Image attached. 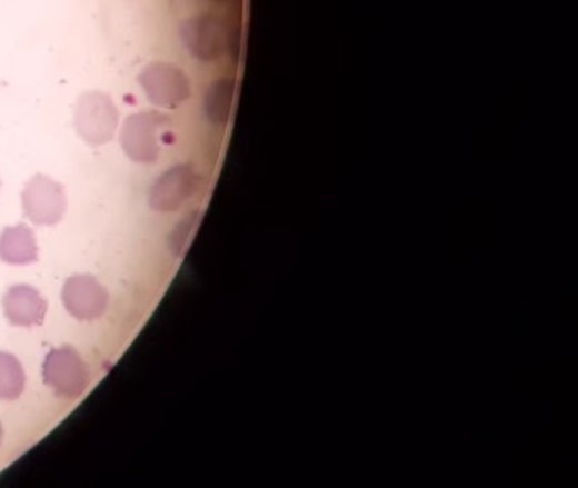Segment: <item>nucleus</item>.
<instances>
[{
    "instance_id": "obj_1",
    "label": "nucleus",
    "mask_w": 578,
    "mask_h": 488,
    "mask_svg": "<svg viewBox=\"0 0 578 488\" xmlns=\"http://www.w3.org/2000/svg\"><path fill=\"white\" fill-rule=\"evenodd\" d=\"M118 125L119 111L108 93L92 90L80 96L76 108V128L83 141L92 147L109 143Z\"/></svg>"
},
{
    "instance_id": "obj_2",
    "label": "nucleus",
    "mask_w": 578,
    "mask_h": 488,
    "mask_svg": "<svg viewBox=\"0 0 578 488\" xmlns=\"http://www.w3.org/2000/svg\"><path fill=\"white\" fill-rule=\"evenodd\" d=\"M43 377L47 386L63 399H77L90 384L89 367L72 346H63L48 355Z\"/></svg>"
},
{
    "instance_id": "obj_3",
    "label": "nucleus",
    "mask_w": 578,
    "mask_h": 488,
    "mask_svg": "<svg viewBox=\"0 0 578 488\" xmlns=\"http://www.w3.org/2000/svg\"><path fill=\"white\" fill-rule=\"evenodd\" d=\"M170 119L160 111L129 116L121 129V147L136 163H157L160 157L158 132Z\"/></svg>"
},
{
    "instance_id": "obj_4",
    "label": "nucleus",
    "mask_w": 578,
    "mask_h": 488,
    "mask_svg": "<svg viewBox=\"0 0 578 488\" xmlns=\"http://www.w3.org/2000/svg\"><path fill=\"white\" fill-rule=\"evenodd\" d=\"M138 80L148 100L157 108L176 109L189 99V77L177 64L155 61L144 68Z\"/></svg>"
},
{
    "instance_id": "obj_5",
    "label": "nucleus",
    "mask_w": 578,
    "mask_h": 488,
    "mask_svg": "<svg viewBox=\"0 0 578 488\" xmlns=\"http://www.w3.org/2000/svg\"><path fill=\"white\" fill-rule=\"evenodd\" d=\"M22 207L26 218L34 225H57L67 211L63 186L47 176L32 177L22 192Z\"/></svg>"
},
{
    "instance_id": "obj_6",
    "label": "nucleus",
    "mask_w": 578,
    "mask_h": 488,
    "mask_svg": "<svg viewBox=\"0 0 578 488\" xmlns=\"http://www.w3.org/2000/svg\"><path fill=\"white\" fill-rule=\"evenodd\" d=\"M180 34L187 50L197 60H218L228 50V28L225 21L215 14H200L187 19Z\"/></svg>"
},
{
    "instance_id": "obj_7",
    "label": "nucleus",
    "mask_w": 578,
    "mask_h": 488,
    "mask_svg": "<svg viewBox=\"0 0 578 488\" xmlns=\"http://www.w3.org/2000/svg\"><path fill=\"white\" fill-rule=\"evenodd\" d=\"M200 180L202 179L193 165L182 163L170 168L155 182L150 193V206L158 212L179 211L199 190Z\"/></svg>"
},
{
    "instance_id": "obj_8",
    "label": "nucleus",
    "mask_w": 578,
    "mask_h": 488,
    "mask_svg": "<svg viewBox=\"0 0 578 488\" xmlns=\"http://www.w3.org/2000/svg\"><path fill=\"white\" fill-rule=\"evenodd\" d=\"M64 307L79 321H93L104 316L109 293L92 275H76L68 278L63 287Z\"/></svg>"
},
{
    "instance_id": "obj_9",
    "label": "nucleus",
    "mask_w": 578,
    "mask_h": 488,
    "mask_svg": "<svg viewBox=\"0 0 578 488\" xmlns=\"http://www.w3.org/2000/svg\"><path fill=\"white\" fill-rule=\"evenodd\" d=\"M44 297L29 286H16L4 296V312L9 322L21 328L40 326L47 316Z\"/></svg>"
},
{
    "instance_id": "obj_10",
    "label": "nucleus",
    "mask_w": 578,
    "mask_h": 488,
    "mask_svg": "<svg viewBox=\"0 0 578 488\" xmlns=\"http://www.w3.org/2000/svg\"><path fill=\"white\" fill-rule=\"evenodd\" d=\"M0 260L11 265H28L38 260L34 232L28 226L6 228L0 235Z\"/></svg>"
},
{
    "instance_id": "obj_11",
    "label": "nucleus",
    "mask_w": 578,
    "mask_h": 488,
    "mask_svg": "<svg viewBox=\"0 0 578 488\" xmlns=\"http://www.w3.org/2000/svg\"><path fill=\"white\" fill-rule=\"evenodd\" d=\"M236 83L231 79L216 80L203 97V112L215 126L228 125L235 102Z\"/></svg>"
},
{
    "instance_id": "obj_12",
    "label": "nucleus",
    "mask_w": 578,
    "mask_h": 488,
    "mask_svg": "<svg viewBox=\"0 0 578 488\" xmlns=\"http://www.w3.org/2000/svg\"><path fill=\"white\" fill-rule=\"evenodd\" d=\"M26 374L21 361L0 351V400H16L24 392Z\"/></svg>"
},
{
    "instance_id": "obj_13",
    "label": "nucleus",
    "mask_w": 578,
    "mask_h": 488,
    "mask_svg": "<svg viewBox=\"0 0 578 488\" xmlns=\"http://www.w3.org/2000/svg\"><path fill=\"white\" fill-rule=\"evenodd\" d=\"M197 222H199V215L193 212V215L186 216V219H183V221L177 226L176 231H173L172 238H170V248H172L177 257H180V255H183V251H186L190 232L196 229Z\"/></svg>"
},
{
    "instance_id": "obj_14",
    "label": "nucleus",
    "mask_w": 578,
    "mask_h": 488,
    "mask_svg": "<svg viewBox=\"0 0 578 488\" xmlns=\"http://www.w3.org/2000/svg\"><path fill=\"white\" fill-rule=\"evenodd\" d=\"M2 436H4V431H2V426H0V442H2Z\"/></svg>"
}]
</instances>
